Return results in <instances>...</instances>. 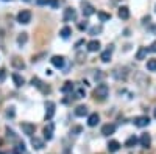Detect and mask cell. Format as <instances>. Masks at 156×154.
<instances>
[{"instance_id": "obj_41", "label": "cell", "mask_w": 156, "mask_h": 154, "mask_svg": "<svg viewBox=\"0 0 156 154\" xmlns=\"http://www.w3.org/2000/svg\"><path fill=\"white\" fill-rule=\"evenodd\" d=\"M83 44H84V41H83V39H81V41H78V42H76V44H75V47H76V48H78V47H80V45H83Z\"/></svg>"}, {"instance_id": "obj_39", "label": "cell", "mask_w": 156, "mask_h": 154, "mask_svg": "<svg viewBox=\"0 0 156 154\" xmlns=\"http://www.w3.org/2000/svg\"><path fill=\"white\" fill-rule=\"evenodd\" d=\"M148 50H150V51H156V41L150 45V48H148Z\"/></svg>"}, {"instance_id": "obj_9", "label": "cell", "mask_w": 156, "mask_h": 154, "mask_svg": "<svg viewBox=\"0 0 156 154\" xmlns=\"http://www.w3.org/2000/svg\"><path fill=\"white\" fill-rule=\"evenodd\" d=\"M115 132V125L112 123H106V125H103L101 126V134L103 135H111Z\"/></svg>"}, {"instance_id": "obj_23", "label": "cell", "mask_w": 156, "mask_h": 154, "mask_svg": "<svg viewBox=\"0 0 156 154\" xmlns=\"http://www.w3.org/2000/svg\"><path fill=\"white\" fill-rule=\"evenodd\" d=\"M137 142H139V139H137L136 135H131V137H128V139H126L125 146H128V148H133V146H136V145H137Z\"/></svg>"}, {"instance_id": "obj_28", "label": "cell", "mask_w": 156, "mask_h": 154, "mask_svg": "<svg viewBox=\"0 0 156 154\" xmlns=\"http://www.w3.org/2000/svg\"><path fill=\"white\" fill-rule=\"evenodd\" d=\"M147 69L150 72H156V59H148L147 61Z\"/></svg>"}, {"instance_id": "obj_29", "label": "cell", "mask_w": 156, "mask_h": 154, "mask_svg": "<svg viewBox=\"0 0 156 154\" xmlns=\"http://www.w3.org/2000/svg\"><path fill=\"white\" fill-rule=\"evenodd\" d=\"M100 33H101V25H98V27L95 25V27H92V28L89 30V34H92V36H95V34H100Z\"/></svg>"}, {"instance_id": "obj_20", "label": "cell", "mask_w": 156, "mask_h": 154, "mask_svg": "<svg viewBox=\"0 0 156 154\" xmlns=\"http://www.w3.org/2000/svg\"><path fill=\"white\" fill-rule=\"evenodd\" d=\"M120 149V143L117 142V140H111V142L108 143V151L109 152H117Z\"/></svg>"}, {"instance_id": "obj_38", "label": "cell", "mask_w": 156, "mask_h": 154, "mask_svg": "<svg viewBox=\"0 0 156 154\" xmlns=\"http://www.w3.org/2000/svg\"><path fill=\"white\" fill-rule=\"evenodd\" d=\"M76 58H78V62H83V59H86V56H84L83 53H78V56H76Z\"/></svg>"}, {"instance_id": "obj_21", "label": "cell", "mask_w": 156, "mask_h": 154, "mask_svg": "<svg viewBox=\"0 0 156 154\" xmlns=\"http://www.w3.org/2000/svg\"><path fill=\"white\" fill-rule=\"evenodd\" d=\"M117 14H119V17H120L122 20H126V19L129 17V9H128L126 6H120V8H119V12H117Z\"/></svg>"}, {"instance_id": "obj_44", "label": "cell", "mask_w": 156, "mask_h": 154, "mask_svg": "<svg viewBox=\"0 0 156 154\" xmlns=\"http://www.w3.org/2000/svg\"><path fill=\"white\" fill-rule=\"evenodd\" d=\"M154 118H156V109H154Z\"/></svg>"}, {"instance_id": "obj_46", "label": "cell", "mask_w": 156, "mask_h": 154, "mask_svg": "<svg viewBox=\"0 0 156 154\" xmlns=\"http://www.w3.org/2000/svg\"><path fill=\"white\" fill-rule=\"evenodd\" d=\"M154 11H156V6H154Z\"/></svg>"}, {"instance_id": "obj_24", "label": "cell", "mask_w": 156, "mask_h": 154, "mask_svg": "<svg viewBox=\"0 0 156 154\" xmlns=\"http://www.w3.org/2000/svg\"><path fill=\"white\" fill-rule=\"evenodd\" d=\"M72 34V28L70 27H67V25H66V27H62L61 28V31H59V36L62 37V39H67V37Z\"/></svg>"}, {"instance_id": "obj_25", "label": "cell", "mask_w": 156, "mask_h": 154, "mask_svg": "<svg viewBox=\"0 0 156 154\" xmlns=\"http://www.w3.org/2000/svg\"><path fill=\"white\" fill-rule=\"evenodd\" d=\"M11 64H12V67H16V69H25V62L20 58H12Z\"/></svg>"}, {"instance_id": "obj_16", "label": "cell", "mask_w": 156, "mask_h": 154, "mask_svg": "<svg viewBox=\"0 0 156 154\" xmlns=\"http://www.w3.org/2000/svg\"><path fill=\"white\" fill-rule=\"evenodd\" d=\"M11 78H12V81H14L16 87H22V86L25 84V80L22 78L19 73H12V75H11Z\"/></svg>"}, {"instance_id": "obj_37", "label": "cell", "mask_w": 156, "mask_h": 154, "mask_svg": "<svg viewBox=\"0 0 156 154\" xmlns=\"http://www.w3.org/2000/svg\"><path fill=\"white\" fill-rule=\"evenodd\" d=\"M50 6L51 8H58L59 6V2H58V0H50Z\"/></svg>"}, {"instance_id": "obj_30", "label": "cell", "mask_w": 156, "mask_h": 154, "mask_svg": "<svg viewBox=\"0 0 156 154\" xmlns=\"http://www.w3.org/2000/svg\"><path fill=\"white\" fill-rule=\"evenodd\" d=\"M81 131H83V128H81V126H73L72 129H70V134H75V135H76V134H80Z\"/></svg>"}, {"instance_id": "obj_31", "label": "cell", "mask_w": 156, "mask_h": 154, "mask_svg": "<svg viewBox=\"0 0 156 154\" xmlns=\"http://www.w3.org/2000/svg\"><path fill=\"white\" fill-rule=\"evenodd\" d=\"M84 97V91L83 89H78V91L75 92V98H83Z\"/></svg>"}, {"instance_id": "obj_5", "label": "cell", "mask_w": 156, "mask_h": 154, "mask_svg": "<svg viewBox=\"0 0 156 154\" xmlns=\"http://www.w3.org/2000/svg\"><path fill=\"white\" fill-rule=\"evenodd\" d=\"M81 8H83V16L84 17H89V16H92L95 12V8L90 5L87 0H83V2H81Z\"/></svg>"}, {"instance_id": "obj_33", "label": "cell", "mask_w": 156, "mask_h": 154, "mask_svg": "<svg viewBox=\"0 0 156 154\" xmlns=\"http://www.w3.org/2000/svg\"><path fill=\"white\" fill-rule=\"evenodd\" d=\"M95 72H97V73L94 75V78H95V81H97V80L100 81V80L103 78V73H101V70H95Z\"/></svg>"}, {"instance_id": "obj_13", "label": "cell", "mask_w": 156, "mask_h": 154, "mask_svg": "<svg viewBox=\"0 0 156 154\" xmlns=\"http://www.w3.org/2000/svg\"><path fill=\"white\" fill-rule=\"evenodd\" d=\"M112 50H114V47L112 45H109L105 51L101 53V56H100V59L103 61V62H109V59H111V56H112Z\"/></svg>"}, {"instance_id": "obj_18", "label": "cell", "mask_w": 156, "mask_h": 154, "mask_svg": "<svg viewBox=\"0 0 156 154\" xmlns=\"http://www.w3.org/2000/svg\"><path fill=\"white\" fill-rule=\"evenodd\" d=\"M75 115L76 117H84V115H87V106H84V104L76 106L75 108Z\"/></svg>"}, {"instance_id": "obj_2", "label": "cell", "mask_w": 156, "mask_h": 154, "mask_svg": "<svg viewBox=\"0 0 156 154\" xmlns=\"http://www.w3.org/2000/svg\"><path fill=\"white\" fill-rule=\"evenodd\" d=\"M55 109H56V104L53 101H45V120H51L53 118V115H55Z\"/></svg>"}, {"instance_id": "obj_7", "label": "cell", "mask_w": 156, "mask_h": 154, "mask_svg": "<svg viewBox=\"0 0 156 154\" xmlns=\"http://www.w3.org/2000/svg\"><path fill=\"white\" fill-rule=\"evenodd\" d=\"M53 131H55V125L51 121H48L47 126L44 128V139L45 140H51L53 139Z\"/></svg>"}, {"instance_id": "obj_15", "label": "cell", "mask_w": 156, "mask_h": 154, "mask_svg": "<svg viewBox=\"0 0 156 154\" xmlns=\"http://www.w3.org/2000/svg\"><path fill=\"white\" fill-rule=\"evenodd\" d=\"M31 145H33V148L34 149H42L44 148V140H41L39 137H31Z\"/></svg>"}, {"instance_id": "obj_17", "label": "cell", "mask_w": 156, "mask_h": 154, "mask_svg": "<svg viewBox=\"0 0 156 154\" xmlns=\"http://www.w3.org/2000/svg\"><path fill=\"white\" fill-rule=\"evenodd\" d=\"M51 64H53L56 69H62L64 67V58L62 56H53L51 58Z\"/></svg>"}, {"instance_id": "obj_10", "label": "cell", "mask_w": 156, "mask_h": 154, "mask_svg": "<svg viewBox=\"0 0 156 154\" xmlns=\"http://www.w3.org/2000/svg\"><path fill=\"white\" fill-rule=\"evenodd\" d=\"M112 75H114V78H117V80H126V69L125 67H117L112 72Z\"/></svg>"}, {"instance_id": "obj_19", "label": "cell", "mask_w": 156, "mask_h": 154, "mask_svg": "<svg viewBox=\"0 0 156 154\" xmlns=\"http://www.w3.org/2000/svg\"><path fill=\"white\" fill-rule=\"evenodd\" d=\"M148 48L147 47H139V50H137V53H136V59H145V56H147V53H148Z\"/></svg>"}, {"instance_id": "obj_42", "label": "cell", "mask_w": 156, "mask_h": 154, "mask_svg": "<svg viewBox=\"0 0 156 154\" xmlns=\"http://www.w3.org/2000/svg\"><path fill=\"white\" fill-rule=\"evenodd\" d=\"M153 33H156V27H153Z\"/></svg>"}, {"instance_id": "obj_34", "label": "cell", "mask_w": 156, "mask_h": 154, "mask_svg": "<svg viewBox=\"0 0 156 154\" xmlns=\"http://www.w3.org/2000/svg\"><path fill=\"white\" fill-rule=\"evenodd\" d=\"M87 28V22H80V23H78V30H86Z\"/></svg>"}, {"instance_id": "obj_32", "label": "cell", "mask_w": 156, "mask_h": 154, "mask_svg": "<svg viewBox=\"0 0 156 154\" xmlns=\"http://www.w3.org/2000/svg\"><path fill=\"white\" fill-rule=\"evenodd\" d=\"M36 5L42 6V5H50V0H36Z\"/></svg>"}, {"instance_id": "obj_43", "label": "cell", "mask_w": 156, "mask_h": 154, "mask_svg": "<svg viewBox=\"0 0 156 154\" xmlns=\"http://www.w3.org/2000/svg\"><path fill=\"white\" fill-rule=\"evenodd\" d=\"M23 2H31V0H23Z\"/></svg>"}, {"instance_id": "obj_4", "label": "cell", "mask_w": 156, "mask_h": 154, "mask_svg": "<svg viewBox=\"0 0 156 154\" xmlns=\"http://www.w3.org/2000/svg\"><path fill=\"white\" fill-rule=\"evenodd\" d=\"M30 20H31V12L28 11V9H22L19 14H17V22L19 23H30Z\"/></svg>"}, {"instance_id": "obj_1", "label": "cell", "mask_w": 156, "mask_h": 154, "mask_svg": "<svg viewBox=\"0 0 156 154\" xmlns=\"http://www.w3.org/2000/svg\"><path fill=\"white\" fill-rule=\"evenodd\" d=\"M108 95H109V87L106 84H98L97 89L94 91V98L95 100H100V101H103Z\"/></svg>"}, {"instance_id": "obj_8", "label": "cell", "mask_w": 156, "mask_h": 154, "mask_svg": "<svg viewBox=\"0 0 156 154\" xmlns=\"http://www.w3.org/2000/svg\"><path fill=\"white\" fill-rule=\"evenodd\" d=\"M133 121H134V125H136L137 128H145V126H148L150 118L147 117V115H140V117H136Z\"/></svg>"}, {"instance_id": "obj_12", "label": "cell", "mask_w": 156, "mask_h": 154, "mask_svg": "<svg viewBox=\"0 0 156 154\" xmlns=\"http://www.w3.org/2000/svg\"><path fill=\"white\" fill-rule=\"evenodd\" d=\"M139 143H140V146H144V148H150V145H151V137H150V134H142L140 135V139H139Z\"/></svg>"}, {"instance_id": "obj_27", "label": "cell", "mask_w": 156, "mask_h": 154, "mask_svg": "<svg viewBox=\"0 0 156 154\" xmlns=\"http://www.w3.org/2000/svg\"><path fill=\"white\" fill-rule=\"evenodd\" d=\"M97 16H98V19H100L101 22H106V20L111 19V14H108V12H103V11H98Z\"/></svg>"}, {"instance_id": "obj_14", "label": "cell", "mask_w": 156, "mask_h": 154, "mask_svg": "<svg viewBox=\"0 0 156 154\" xmlns=\"http://www.w3.org/2000/svg\"><path fill=\"white\" fill-rule=\"evenodd\" d=\"M73 89H75L73 83H72V81H66V83L62 84V87H61V92H62V94H72Z\"/></svg>"}, {"instance_id": "obj_35", "label": "cell", "mask_w": 156, "mask_h": 154, "mask_svg": "<svg viewBox=\"0 0 156 154\" xmlns=\"http://www.w3.org/2000/svg\"><path fill=\"white\" fill-rule=\"evenodd\" d=\"M6 132H8V137H11V139H14V140H17V137L14 135V132H12L9 128H6Z\"/></svg>"}, {"instance_id": "obj_3", "label": "cell", "mask_w": 156, "mask_h": 154, "mask_svg": "<svg viewBox=\"0 0 156 154\" xmlns=\"http://www.w3.org/2000/svg\"><path fill=\"white\" fill-rule=\"evenodd\" d=\"M20 128H22V132L25 135H30V137H33V134L36 131V126L33 123H28V121H22L20 123Z\"/></svg>"}, {"instance_id": "obj_40", "label": "cell", "mask_w": 156, "mask_h": 154, "mask_svg": "<svg viewBox=\"0 0 156 154\" xmlns=\"http://www.w3.org/2000/svg\"><path fill=\"white\" fill-rule=\"evenodd\" d=\"M148 22H150V16H145L144 19H142V23H144V25H145V23H148Z\"/></svg>"}, {"instance_id": "obj_22", "label": "cell", "mask_w": 156, "mask_h": 154, "mask_svg": "<svg viewBox=\"0 0 156 154\" xmlns=\"http://www.w3.org/2000/svg\"><path fill=\"white\" fill-rule=\"evenodd\" d=\"M87 50H89V51H98V50H100V42L95 41V39H94V41H89V42H87Z\"/></svg>"}, {"instance_id": "obj_26", "label": "cell", "mask_w": 156, "mask_h": 154, "mask_svg": "<svg viewBox=\"0 0 156 154\" xmlns=\"http://www.w3.org/2000/svg\"><path fill=\"white\" fill-rule=\"evenodd\" d=\"M27 41H28V34H27V33H20V34L17 36V44H19V45H23Z\"/></svg>"}, {"instance_id": "obj_11", "label": "cell", "mask_w": 156, "mask_h": 154, "mask_svg": "<svg viewBox=\"0 0 156 154\" xmlns=\"http://www.w3.org/2000/svg\"><path fill=\"white\" fill-rule=\"evenodd\" d=\"M98 121H100V115H98L97 112L90 114L89 117H87V126H90V128L97 126V125H98Z\"/></svg>"}, {"instance_id": "obj_45", "label": "cell", "mask_w": 156, "mask_h": 154, "mask_svg": "<svg viewBox=\"0 0 156 154\" xmlns=\"http://www.w3.org/2000/svg\"><path fill=\"white\" fill-rule=\"evenodd\" d=\"M3 2H11V0H3Z\"/></svg>"}, {"instance_id": "obj_6", "label": "cell", "mask_w": 156, "mask_h": 154, "mask_svg": "<svg viewBox=\"0 0 156 154\" xmlns=\"http://www.w3.org/2000/svg\"><path fill=\"white\" fill-rule=\"evenodd\" d=\"M62 19L64 22H70V20H75L76 19V11L73 8H66L62 12Z\"/></svg>"}, {"instance_id": "obj_36", "label": "cell", "mask_w": 156, "mask_h": 154, "mask_svg": "<svg viewBox=\"0 0 156 154\" xmlns=\"http://www.w3.org/2000/svg\"><path fill=\"white\" fill-rule=\"evenodd\" d=\"M6 115H8V117H14V108H8Z\"/></svg>"}]
</instances>
